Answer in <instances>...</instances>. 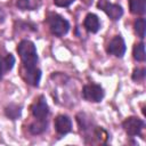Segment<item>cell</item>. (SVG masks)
<instances>
[{
	"label": "cell",
	"instance_id": "obj_1",
	"mask_svg": "<svg viewBox=\"0 0 146 146\" xmlns=\"http://www.w3.org/2000/svg\"><path fill=\"white\" fill-rule=\"evenodd\" d=\"M17 52L24 67H34L38 63V54L34 43L30 40H22L17 46Z\"/></svg>",
	"mask_w": 146,
	"mask_h": 146
},
{
	"label": "cell",
	"instance_id": "obj_2",
	"mask_svg": "<svg viewBox=\"0 0 146 146\" xmlns=\"http://www.w3.org/2000/svg\"><path fill=\"white\" fill-rule=\"evenodd\" d=\"M47 21H48L49 29H50L51 33L57 36H62V35L66 34L70 30V23L65 18H63L62 16H59L57 14L49 15Z\"/></svg>",
	"mask_w": 146,
	"mask_h": 146
},
{
	"label": "cell",
	"instance_id": "obj_3",
	"mask_svg": "<svg viewBox=\"0 0 146 146\" xmlns=\"http://www.w3.org/2000/svg\"><path fill=\"white\" fill-rule=\"evenodd\" d=\"M82 97L88 102L98 103L104 98V89L99 84H86L82 88Z\"/></svg>",
	"mask_w": 146,
	"mask_h": 146
},
{
	"label": "cell",
	"instance_id": "obj_4",
	"mask_svg": "<svg viewBox=\"0 0 146 146\" xmlns=\"http://www.w3.org/2000/svg\"><path fill=\"white\" fill-rule=\"evenodd\" d=\"M122 127H123L124 131L127 132V135L133 137V136H137L140 133V131L145 127V123L143 120H140L137 116H129L123 121Z\"/></svg>",
	"mask_w": 146,
	"mask_h": 146
},
{
	"label": "cell",
	"instance_id": "obj_5",
	"mask_svg": "<svg viewBox=\"0 0 146 146\" xmlns=\"http://www.w3.org/2000/svg\"><path fill=\"white\" fill-rule=\"evenodd\" d=\"M98 8L103 9L105 11V14L112 19V21H117L121 18V16L123 15V9L121 6L116 5V3H111L106 0H99L98 2Z\"/></svg>",
	"mask_w": 146,
	"mask_h": 146
},
{
	"label": "cell",
	"instance_id": "obj_6",
	"mask_svg": "<svg viewBox=\"0 0 146 146\" xmlns=\"http://www.w3.org/2000/svg\"><path fill=\"white\" fill-rule=\"evenodd\" d=\"M125 42L121 35H115L107 46V52L115 57H122L125 52Z\"/></svg>",
	"mask_w": 146,
	"mask_h": 146
},
{
	"label": "cell",
	"instance_id": "obj_7",
	"mask_svg": "<svg viewBox=\"0 0 146 146\" xmlns=\"http://www.w3.org/2000/svg\"><path fill=\"white\" fill-rule=\"evenodd\" d=\"M31 111H32V114L34 117L36 119H44L48 113H49V107H48V104L44 99L43 96H40L38 100H35L31 107Z\"/></svg>",
	"mask_w": 146,
	"mask_h": 146
},
{
	"label": "cell",
	"instance_id": "obj_8",
	"mask_svg": "<svg viewBox=\"0 0 146 146\" xmlns=\"http://www.w3.org/2000/svg\"><path fill=\"white\" fill-rule=\"evenodd\" d=\"M23 78L26 81V83L38 87L40 79H41V71L39 68L34 67H23Z\"/></svg>",
	"mask_w": 146,
	"mask_h": 146
},
{
	"label": "cell",
	"instance_id": "obj_9",
	"mask_svg": "<svg viewBox=\"0 0 146 146\" xmlns=\"http://www.w3.org/2000/svg\"><path fill=\"white\" fill-rule=\"evenodd\" d=\"M55 129L59 135H66L72 130V121L67 115H58L55 119Z\"/></svg>",
	"mask_w": 146,
	"mask_h": 146
},
{
	"label": "cell",
	"instance_id": "obj_10",
	"mask_svg": "<svg viewBox=\"0 0 146 146\" xmlns=\"http://www.w3.org/2000/svg\"><path fill=\"white\" fill-rule=\"evenodd\" d=\"M83 25L86 27V30L88 32H91V33H97L100 29V22H99V18L97 15L95 14H88L84 18V22H83Z\"/></svg>",
	"mask_w": 146,
	"mask_h": 146
},
{
	"label": "cell",
	"instance_id": "obj_11",
	"mask_svg": "<svg viewBox=\"0 0 146 146\" xmlns=\"http://www.w3.org/2000/svg\"><path fill=\"white\" fill-rule=\"evenodd\" d=\"M15 64V57L10 54H8L5 57H0V79L3 76V74L8 71H10L14 67Z\"/></svg>",
	"mask_w": 146,
	"mask_h": 146
},
{
	"label": "cell",
	"instance_id": "obj_12",
	"mask_svg": "<svg viewBox=\"0 0 146 146\" xmlns=\"http://www.w3.org/2000/svg\"><path fill=\"white\" fill-rule=\"evenodd\" d=\"M130 11L135 15H144L146 13V0H129Z\"/></svg>",
	"mask_w": 146,
	"mask_h": 146
},
{
	"label": "cell",
	"instance_id": "obj_13",
	"mask_svg": "<svg viewBox=\"0 0 146 146\" xmlns=\"http://www.w3.org/2000/svg\"><path fill=\"white\" fill-rule=\"evenodd\" d=\"M47 129V121L44 119H38V121L33 122L30 124V132L32 135H40L42 132H44Z\"/></svg>",
	"mask_w": 146,
	"mask_h": 146
},
{
	"label": "cell",
	"instance_id": "obj_14",
	"mask_svg": "<svg viewBox=\"0 0 146 146\" xmlns=\"http://www.w3.org/2000/svg\"><path fill=\"white\" fill-rule=\"evenodd\" d=\"M132 56L137 62H144L146 59V54H145V44L143 42L137 43L133 46L132 49Z\"/></svg>",
	"mask_w": 146,
	"mask_h": 146
},
{
	"label": "cell",
	"instance_id": "obj_15",
	"mask_svg": "<svg viewBox=\"0 0 146 146\" xmlns=\"http://www.w3.org/2000/svg\"><path fill=\"white\" fill-rule=\"evenodd\" d=\"M21 112H22V107L16 105V104H10L5 110V113H6L7 117H9L11 120H16L21 115Z\"/></svg>",
	"mask_w": 146,
	"mask_h": 146
},
{
	"label": "cell",
	"instance_id": "obj_16",
	"mask_svg": "<svg viewBox=\"0 0 146 146\" xmlns=\"http://www.w3.org/2000/svg\"><path fill=\"white\" fill-rule=\"evenodd\" d=\"M133 26H135V31L138 34V36L140 39H144L145 38V30H146V21H145V18L136 19Z\"/></svg>",
	"mask_w": 146,
	"mask_h": 146
},
{
	"label": "cell",
	"instance_id": "obj_17",
	"mask_svg": "<svg viewBox=\"0 0 146 146\" xmlns=\"http://www.w3.org/2000/svg\"><path fill=\"white\" fill-rule=\"evenodd\" d=\"M145 68H135L133 70V73H132V80L133 81H140V80H144L145 78Z\"/></svg>",
	"mask_w": 146,
	"mask_h": 146
},
{
	"label": "cell",
	"instance_id": "obj_18",
	"mask_svg": "<svg viewBox=\"0 0 146 146\" xmlns=\"http://www.w3.org/2000/svg\"><path fill=\"white\" fill-rule=\"evenodd\" d=\"M75 0H54V3L58 7H68L70 5H72Z\"/></svg>",
	"mask_w": 146,
	"mask_h": 146
},
{
	"label": "cell",
	"instance_id": "obj_19",
	"mask_svg": "<svg viewBox=\"0 0 146 146\" xmlns=\"http://www.w3.org/2000/svg\"><path fill=\"white\" fill-rule=\"evenodd\" d=\"M29 2H30V0H18L17 1V6L21 9H27L29 8Z\"/></svg>",
	"mask_w": 146,
	"mask_h": 146
},
{
	"label": "cell",
	"instance_id": "obj_20",
	"mask_svg": "<svg viewBox=\"0 0 146 146\" xmlns=\"http://www.w3.org/2000/svg\"><path fill=\"white\" fill-rule=\"evenodd\" d=\"M3 19H5V14H3V11L0 9V22H3Z\"/></svg>",
	"mask_w": 146,
	"mask_h": 146
}]
</instances>
